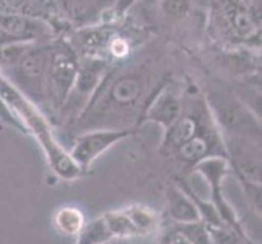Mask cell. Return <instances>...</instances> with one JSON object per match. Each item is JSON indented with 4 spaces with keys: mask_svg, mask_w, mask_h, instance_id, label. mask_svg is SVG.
Returning a JSON list of instances; mask_svg holds the SVG:
<instances>
[{
    "mask_svg": "<svg viewBox=\"0 0 262 244\" xmlns=\"http://www.w3.org/2000/svg\"><path fill=\"white\" fill-rule=\"evenodd\" d=\"M160 8L169 20H183L191 12V2L189 0H161Z\"/></svg>",
    "mask_w": 262,
    "mask_h": 244,
    "instance_id": "obj_17",
    "label": "cell"
},
{
    "mask_svg": "<svg viewBox=\"0 0 262 244\" xmlns=\"http://www.w3.org/2000/svg\"><path fill=\"white\" fill-rule=\"evenodd\" d=\"M176 231H179L184 238H187L192 244H212L209 227H205L202 221L176 225Z\"/></svg>",
    "mask_w": 262,
    "mask_h": 244,
    "instance_id": "obj_16",
    "label": "cell"
},
{
    "mask_svg": "<svg viewBox=\"0 0 262 244\" xmlns=\"http://www.w3.org/2000/svg\"><path fill=\"white\" fill-rule=\"evenodd\" d=\"M113 34V30L107 26H95V28H85L75 34L77 42L82 46V49L92 56L98 57V52H104L106 42Z\"/></svg>",
    "mask_w": 262,
    "mask_h": 244,
    "instance_id": "obj_14",
    "label": "cell"
},
{
    "mask_svg": "<svg viewBox=\"0 0 262 244\" xmlns=\"http://www.w3.org/2000/svg\"><path fill=\"white\" fill-rule=\"evenodd\" d=\"M213 28L227 41H248L259 34L257 20L245 0H213Z\"/></svg>",
    "mask_w": 262,
    "mask_h": 244,
    "instance_id": "obj_4",
    "label": "cell"
},
{
    "mask_svg": "<svg viewBox=\"0 0 262 244\" xmlns=\"http://www.w3.org/2000/svg\"><path fill=\"white\" fill-rule=\"evenodd\" d=\"M52 223L56 230L69 238H77L86 225V218L82 209L75 205H62L54 212Z\"/></svg>",
    "mask_w": 262,
    "mask_h": 244,
    "instance_id": "obj_13",
    "label": "cell"
},
{
    "mask_svg": "<svg viewBox=\"0 0 262 244\" xmlns=\"http://www.w3.org/2000/svg\"><path fill=\"white\" fill-rule=\"evenodd\" d=\"M0 28L10 38L25 42H36L38 39L48 38L51 28L38 18L21 13H7L0 15Z\"/></svg>",
    "mask_w": 262,
    "mask_h": 244,
    "instance_id": "obj_10",
    "label": "cell"
},
{
    "mask_svg": "<svg viewBox=\"0 0 262 244\" xmlns=\"http://www.w3.org/2000/svg\"><path fill=\"white\" fill-rule=\"evenodd\" d=\"M166 213L176 225L201 221L197 207L183 186L173 184L166 189Z\"/></svg>",
    "mask_w": 262,
    "mask_h": 244,
    "instance_id": "obj_11",
    "label": "cell"
},
{
    "mask_svg": "<svg viewBox=\"0 0 262 244\" xmlns=\"http://www.w3.org/2000/svg\"><path fill=\"white\" fill-rule=\"evenodd\" d=\"M107 74H110V60H106L104 57L86 56L82 60H78V70H77L75 83H74L72 93L67 98L64 107H62V111L72 109L70 119H74V111H75V106L78 103L80 113H82L83 107L86 106V103L96 93V90L101 86L103 80L106 78Z\"/></svg>",
    "mask_w": 262,
    "mask_h": 244,
    "instance_id": "obj_7",
    "label": "cell"
},
{
    "mask_svg": "<svg viewBox=\"0 0 262 244\" xmlns=\"http://www.w3.org/2000/svg\"><path fill=\"white\" fill-rule=\"evenodd\" d=\"M134 129H90L80 132L69 150L70 157L74 158L80 168L85 171L92 166L99 157L106 153L116 143L130 137Z\"/></svg>",
    "mask_w": 262,
    "mask_h": 244,
    "instance_id": "obj_6",
    "label": "cell"
},
{
    "mask_svg": "<svg viewBox=\"0 0 262 244\" xmlns=\"http://www.w3.org/2000/svg\"><path fill=\"white\" fill-rule=\"evenodd\" d=\"M130 51H132V46H130L129 38H125V36L119 34L117 31H113L104 48V54H106L104 59L110 60L107 57H111L114 60H124L125 57H129Z\"/></svg>",
    "mask_w": 262,
    "mask_h": 244,
    "instance_id": "obj_15",
    "label": "cell"
},
{
    "mask_svg": "<svg viewBox=\"0 0 262 244\" xmlns=\"http://www.w3.org/2000/svg\"><path fill=\"white\" fill-rule=\"evenodd\" d=\"M204 99L222 135L260 142V117L233 92L220 86H209Z\"/></svg>",
    "mask_w": 262,
    "mask_h": 244,
    "instance_id": "obj_2",
    "label": "cell"
},
{
    "mask_svg": "<svg viewBox=\"0 0 262 244\" xmlns=\"http://www.w3.org/2000/svg\"><path fill=\"white\" fill-rule=\"evenodd\" d=\"M134 4V0H116L114 10H117V15H124L125 10Z\"/></svg>",
    "mask_w": 262,
    "mask_h": 244,
    "instance_id": "obj_20",
    "label": "cell"
},
{
    "mask_svg": "<svg viewBox=\"0 0 262 244\" xmlns=\"http://www.w3.org/2000/svg\"><path fill=\"white\" fill-rule=\"evenodd\" d=\"M49 59V44H39L36 46L33 42L30 49L23 54V57L12 65L13 81L12 83L25 93L31 101L33 99H44V75L48 69Z\"/></svg>",
    "mask_w": 262,
    "mask_h": 244,
    "instance_id": "obj_5",
    "label": "cell"
},
{
    "mask_svg": "<svg viewBox=\"0 0 262 244\" xmlns=\"http://www.w3.org/2000/svg\"><path fill=\"white\" fill-rule=\"evenodd\" d=\"M168 244H192V242L189 241L187 238H184L183 234H181L179 231H176V230H174L173 233H171Z\"/></svg>",
    "mask_w": 262,
    "mask_h": 244,
    "instance_id": "obj_19",
    "label": "cell"
},
{
    "mask_svg": "<svg viewBox=\"0 0 262 244\" xmlns=\"http://www.w3.org/2000/svg\"><path fill=\"white\" fill-rule=\"evenodd\" d=\"M124 212L127 215V218L132 223V227L139 238L151 236V234H155L160 230L161 218L155 210L150 209V207L134 204L129 207H124Z\"/></svg>",
    "mask_w": 262,
    "mask_h": 244,
    "instance_id": "obj_12",
    "label": "cell"
},
{
    "mask_svg": "<svg viewBox=\"0 0 262 244\" xmlns=\"http://www.w3.org/2000/svg\"><path fill=\"white\" fill-rule=\"evenodd\" d=\"M209 119H210V113H209V107L205 104V99H204L201 111H195V113L183 111L179 119L171 125L169 129L165 130V137H163V142H161V150L168 153V155H173L184 142H187L192 135H195L197 130L202 127V124Z\"/></svg>",
    "mask_w": 262,
    "mask_h": 244,
    "instance_id": "obj_9",
    "label": "cell"
},
{
    "mask_svg": "<svg viewBox=\"0 0 262 244\" xmlns=\"http://www.w3.org/2000/svg\"><path fill=\"white\" fill-rule=\"evenodd\" d=\"M147 72L132 69L122 72L113 81L106 78L77 117V125L90 129H134L140 124L147 92ZM82 130V132H83Z\"/></svg>",
    "mask_w": 262,
    "mask_h": 244,
    "instance_id": "obj_1",
    "label": "cell"
},
{
    "mask_svg": "<svg viewBox=\"0 0 262 244\" xmlns=\"http://www.w3.org/2000/svg\"><path fill=\"white\" fill-rule=\"evenodd\" d=\"M78 57L69 42L57 41L49 44L48 69L44 75V101L56 109H62L75 83Z\"/></svg>",
    "mask_w": 262,
    "mask_h": 244,
    "instance_id": "obj_3",
    "label": "cell"
},
{
    "mask_svg": "<svg viewBox=\"0 0 262 244\" xmlns=\"http://www.w3.org/2000/svg\"><path fill=\"white\" fill-rule=\"evenodd\" d=\"M0 121H2V124H7V125H10V127L16 129L18 132L26 134L25 129L21 127V124L15 119V116H13L12 111L7 107V104L4 103V99H2V98H0Z\"/></svg>",
    "mask_w": 262,
    "mask_h": 244,
    "instance_id": "obj_18",
    "label": "cell"
},
{
    "mask_svg": "<svg viewBox=\"0 0 262 244\" xmlns=\"http://www.w3.org/2000/svg\"><path fill=\"white\" fill-rule=\"evenodd\" d=\"M0 127H2V121H0Z\"/></svg>",
    "mask_w": 262,
    "mask_h": 244,
    "instance_id": "obj_21",
    "label": "cell"
},
{
    "mask_svg": "<svg viewBox=\"0 0 262 244\" xmlns=\"http://www.w3.org/2000/svg\"><path fill=\"white\" fill-rule=\"evenodd\" d=\"M184 111L183 98L176 92L168 86H161L158 92H153L148 98V101L143 107V113L140 117L142 122H155L163 130L169 129L173 125L181 114Z\"/></svg>",
    "mask_w": 262,
    "mask_h": 244,
    "instance_id": "obj_8",
    "label": "cell"
}]
</instances>
